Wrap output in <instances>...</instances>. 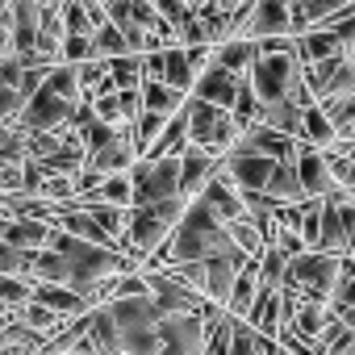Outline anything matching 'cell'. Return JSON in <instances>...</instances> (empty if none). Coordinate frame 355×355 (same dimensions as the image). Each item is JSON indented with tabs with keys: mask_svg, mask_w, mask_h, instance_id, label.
<instances>
[{
	"mask_svg": "<svg viewBox=\"0 0 355 355\" xmlns=\"http://www.w3.org/2000/svg\"><path fill=\"white\" fill-rule=\"evenodd\" d=\"M234 251H239V243H234L230 226L197 197V201H189V209H184L180 226H175V234L142 263V272L167 268L175 259H218V255H234Z\"/></svg>",
	"mask_w": 355,
	"mask_h": 355,
	"instance_id": "cell-1",
	"label": "cell"
},
{
	"mask_svg": "<svg viewBox=\"0 0 355 355\" xmlns=\"http://www.w3.org/2000/svg\"><path fill=\"white\" fill-rule=\"evenodd\" d=\"M189 209V197H167V201H150V205H130V226H125V239H121V251H130L138 263H146L171 234L180 226Z\"/></svg>",
	"mask_w": 355,
	"mask_h": 355,
	"instance_id": "cell-2",
	"label": "cell"
},
{
	"mask_svg": "<svg viewBox=\"0 0 355 355\" xmlns=\"http://www.w3.org/2000/svg\"><path fill=\"white\" fill-rule=\"evenodd\" d=\"M184 113H189L193 142H197V146H205V150H214L218 159H226V155L239 146L243 130H247V125H243V117H239L234 109H222V105L201 101V96H189Z\"/></svg>",
	"mask_w": 355,
	"mask_h": 355,
	"instance_id": "cell-3",
	"label": "cell"
},
{
	"mask_svg": "<svg viewBox=\"0 0 355 355\" xmlns=\"http://www.w3.org/2000/svg\"><path fill=\"white\" fill-rule=\"evenodd\" d=\"M301 71H305V63H301L297 51H259L255 63H251V84L263 96V105H272V101L288 96V88Z\"/></svg>",
	"mask_w": 355,
	"mask_h": 355,
	"instance_id": "cell-4",
	"label": "cell"
},
{
	"mask_svg": "<svg viewBox=\"0 0 355 355\" xmlns=\"http://www.w3.org/2000/svg\"><path fill=\"white\" fill-rule=\"evenodd\" d=\"M134 205H150V201H167V197H180V155H167V159H150L142 155L134 167Z\"/></svg>",
	"mask_w": 355,
	"mask_h": 355,
	"instance_id": "cell-5",
	"label": "cell"
},
{
	"mask_svg": "<svg viewBox=\"0 0 355 355\" xmlns=\"http://www.w3.org/2000/svg\"><path fill=\"white\" fill-rule=\"evenodd\" d=\"M338 276H343V255H330V251H301L297 259H288V280H297V284L305 288V297L334 301Z\"/></svg>",
	"mask_w": 355,
	"mask_h": 355,
	"instance_id": "cell-6",
	"label": "cell"
},
{
	"mask_svg": "<svg viewBox=\"0 0 355 355\" xmlns=\"http://www.w3.org/2000/svg\"><path fill=\"white\" fill-rule=\"evenodd\" d=\"M76 109H80V101H67L63 92H55L51 84H42V88L26 101V109H21V117H17V125H26L30 134L63 130V125H71V121H76Z\"/></svg>",
	"mask_w": 355,
	"mask_h": 355,
	"instance_id": "cell-7",
	"label": "cell"
},
{
	"mask_svg": "<svg viewBox=\"0 0 355 355\" xmlns=\"http://www.w3.org/2000/svg\"><path fill=\"white\" fill-rule=\"evenodd\" d=\"M146 280H150V297L159 301L163 313H205V309H209V297H205V293L184 288L180 280H171L163 268L146 272Z\"/></svg>",
	"mask_w": 355,
	"mask_h": 355,
	"instance_id": "cell-8",
	"label": "cell"
},
{
	"mask_svg": "<svg viewBox=\"0 0 355 355\" xmlns=\"http://www.w3.org/2000/svg\"><path fill=\"white\" fill-rule=\"evenodd\" d=\"M297 171H301V180H305V193L309 197H330L338 189V175L330 167V155L313 142L301 138V150H297Z\"/></svg>",
	"mask_w": 355,
	"mask_h": 355,
	"instance_id": "cell-9",
	"label": "cell"
},
{
	"mask_svg": "<svg viewBox=\"0 0 355 355\" xmlns=\"http://www.w3.org/2000/svg\"><path fill=\"white\" fill-rule=\"evenodd\" d=\"M159 330L180 355H205V313H163Z\"/></svg>",
	"mask_w": 355,
	"mask_h": 355,
	"instance_id": "cell-10",
	"label": "cell"
},
{
	"mask_svg": "<svg viewBox=\"0 0 355 355\" xmlns=\"http://www.w3.org/2000/svg\"><path fill=\"white\" fill-rule=\"evenodd\" d=\"M222 163H226V159H218L214 150H205V146L193 142V146L180 155V193H184L189 201H197V197L205 193V184L222 171Z\"/></svg>",
	"mask_w": 355,
	"mask_h": 355,
	"instance_id": "cell-11",
	"label": "cell"
},
{
	"mask_svg": "<svg viewBox=\"0 0 355 355\" xmlns=\"http://www.w3.org/2000/svg\"><path fill=\"white\" fill-rule=\"evenodd\" d=\"M55 222L46 218H0V243L21 247V251H42L55 243Z\"/></svg>",
	"mask_w": 355,
	"mask_h": 355,
	"instance_id": "cell-12",
	"label": "cell"
},
{
	"mask_svg": "<svg viewBox=\"0 0 355 355\" xmlns=\"http://www.w3.org/2000/svg\"><path fill=\"white\" fill-rule=\"evenodd\" d=\"M276 163H280V159L259 155V150H234V155H226V175H230L243 193H247V189H268Z\"/></svg>",
	"mask_w": 355,
	"mask_h": 355,
	"instance_id": "cell-13",
	"label": "cell"
},
{
	"mask_svg": "<svg viewBox=\"0 0 355 355\" xmlns=\"http://www.w3.org/2000/svg\"><path fill=\"white\" fill-rule=\"evenodd\" d=\"M243 80H247V76H239V71H230V67H222V63H209V67L201 71L193 96L214 101V105H222V109H234V105H239V92H243Z\"/></svg>",
	"mask_w": 355,
	"mask_h": 355,
	"instance_id": "cell-14",
	"label": "cell"
},
{
	"mask_svg": "<svg viewBox=\"0 0 355 355\" xmlns=\"http://www.w3.org/2000/svg\"><path fill=\"white\" fill-rule=\"evenodd\" d=\"M276 34H293V0H255L247 38H276Z\"/></svg>",
	"mask_w": 355,
	"mask_h": 355,
	"instance_id": "cell-15",
	"label": "cell"
},
{
	"mask_svg": "<svg viewBox=\"0 0 355 355\" xmlns=\"http://www.w3.org/2000/svg\"><path fill=\"white\" fill-rule=\"evenodd\" d=\"M263 193L272 197L276 209H280V205H301V201H309L305 180H301V171H297V159H280V163H276V171H272V180H268Z\"/></svg>",
	"mask_w": 355,
	"mask_h": 355,
	"instance_id": "cell-16",
	"label": "cell"
},
{
	"mask_svg": "<svg viewBox=\"0 0 355 355\" xmlns=\"http://www.w3.org/2000/svg\"><path fill=\"white\" fill-rule=\"evenodd\" d=\"M347 5H355V0H293V34L322 30V26L334 21Z\"/></svg>",
	"mask_w": 355,
	"mask_h": 355,
	"instance_id": "cell-17",
	"label": "cell"
},
{
	"mask_svg": "<svg viewBox=\"0 0 355 355\" xmlns=\"http://www.w3.org/2000/svg\"><path fill=\"white\" fill-rule=\"evenodd\" d=\"M247 322H251L259 334L280 338V326H284V297H280V288H259V297H255Z\"/></svg>",
	"mask_w": 355,
	"mask_h": 355,
	"instance_id": "cell-18",
	"label": "cell"
},
{
	"mask_svg": "<svg viewBox=\"0 0 355 355\" xmlns=\"http://www.w3.org/2000/svg\"><path fill=\"white\" fill-rule=\"evenodd\" d=\"M322 251L343 255V259L355 255V247L347 239V226H343V209H338L334 197H322Z\"/></svg>",
	"mask_w": 355,
	"mask_h": 355,
	"instance_id": "cell-19",
	"label": "cell"
},
{
	"mask_svg": "<svg viewBox=\"0 0 355 355\" xmlns=\"http://www.w3.org/2000/svg\"><path fill=\"white\" fill-rule=\"evenodd\" d=\"M163 80L193 96V88H197V80H201V71H197V63L189 59V46H184V42H180V46H163Z\"/></svg>",
	"mask_w": 355,
	"mask_h": 355,
	"instance_id": "cell-20",
	"label": "cell"
},
{
	"mask_svg": "<svg viewBox=\"0 0 355 355\" xmlns=\"http://www.w3.org/2000/svg\"><path fill=\"white\" fill-rule=\"evenodd\" d=\"M189 146H193V130H189V113L180 109V113H175V117L163 125V134L150 142L146 155H150V159H167V155H184Z\"/></svg>",
	"mask_w": 355,
	"mask_h": 355,
	"instance_id": "cell-21",
	"label": "cell"
},
{
	"mask_svg": "<svg viewBox=\"0 0 355 355\" xmlns=\"http://www.w3.org/2000/svg\"><path fill=\"white\" fill-rule=\"evenodd\" d=\"M297 55H301V63L309 67V63H322V59H330V55H347L343 51V38L334 34V30H309V34H297Z\"/></svg>",
	"mask_w": 355,
	"mask_h": 355,
	"instance_id": "cell-22",
	"label": "cell"
},
{
	"mask_svg": "<svg viewBox=\"0 0 355 355\" xmlns=\"http://www.w3.org/2000/svg\"><path fill=\"white\" fill-rule=\"evenodd\" d=\"M88 334H92V343L101 347V355H117V351H125V343H121V326H117V313H113V305H101V309H92Z\"/></svg>",
	"mask_w": 355,
	"mask_h": 355,
	"instance_id": "cell-23",
	"label": "cell"
},
{
	"mask_svg": "<svg viewBox=\"0 0 355 355\" xmlns=\"http://www.w3.org/2000/svg\"><path fill=\"white\" fill-rule=\"evenodd\" d=\"M142 101H146L150 113H167L171 117V113H180L189 105V92H180L167 80H142Z\"/></svg>",
	"mask_w": 355,
	"mask_h": 355,
	"instance_id": "cell-24",
	"label": "cell"
},
{
	"mask_svg": "<svg viewBox=\"0 0 355 355\" xmlns=\"http://www.w3.org/2000/svg\"><path fill=\"white\" fill-rule=\"evenodd\" d=\"M34 280H55V284H67L71 280V259L59 251V247H42L34 251Z\"/></svg>",
	"mask_w": 355,
	"mask_h": 355,
	"instance_id": "cell-25",
	"label": "cell"
},
{
	"mask_svg": "<svg viewBox=\"0 0 355 355\" xmlns=\"http://www.w3.org/2000/svg\"><path fill=\"white\" fill-rule=\"evenodd\" d=\"M259 288H263V280H259V259H251V263L239 272V280H234L230 309H234L239 318H247V313H251V305H255V297H259Z\"/></svg>",
	"mask_w": 355,
	"mask_h": 355,
	"instance_id": "cell-26",
	"label": "cell"
},
{
	"mask_svg": "<svg viewBox=\"0 0 355 355\" xmlns=\"http://www.w3.org/2000/svg\"><path fill=\"white\" fill-rule=\"evenodd\" d=\"M334 138H338V125L330 121V113L322 109V101H318V105H309V109H305V142H313V146H322V150H326Z\"/></svg>",
	"mask_w": 355,
	"mask_h": 355,
	"instance_id": "cell-27",
	"label": "cell"
},
{
	"mask_svg": "<svg viewBox=\"0 0 355 355\" xmlns=\"http://www.w3.org/2000/svg\"><path fill=\"white\" fill-rule=\"evenodd\" d=\"M163 272H167L171 280H180L184 288H197V293L209 288V259H175V263H167Z\"/></svg>",
	"mask_w": 355,
	"mask_h": 355,
	"instance_id": "cell-28",
	"label": "cell"
},
{
	"mask_svg": "<svg viewBox=\"0 0 355 355\" xmlns=\"http://www.w3.org/2000/svg\"><path fill=\"white\" fill-rule=\"evenodd\" d=\"M259 280H263V288H284V280H288V255L276 243L263 247V255H259Z\"/></svg>",
	"mask_w": 355,
	"mask_h": 355,
	"instance_id": "cell-29",
	"label": "cell"
},
{
	"mask_svg": "<svg viewBox=\"0 0 355 355\" xmlns=\"http://www.w3.org/2000/svg\"><path fill=\"white\" fill-rule=\"evenodd\" d=\"M130 34L117 26V21H105L96 30V59H117V55H130Z\"/></svg>",
	"mask_w": 355,
	"mask_h": 355,
	"instance_id": "cell-30",
	"label": "cell"
},
{
	"mask_svg": "<svg viewBox=\"0 0 355 355\" xmlns=\"http://www.w3.org/2000/svg\"><path fill=\"white\" fill-rule=\"evenodd\" d=\"M109 67H113L117 88H142V80H146V63H142V55H138V51L109 59Z\"/></svg>",
	"mask_w": 355,
	"mask_h": 355,
	"instance_id": "cell-31",
	"label": "cell"
},
{
	"mask_svg": "<svg viewBox=\"0 0 355 355\" xmlns=\"http://www.w3.org/2000/svg\"><path fill=\"white\" fill-rule=\"evenodd\" d=\"M96 197H105V201H113V205H134V175H130V171L105 175V184L96 189Z\"/></svg>",
	"mask_w": 355,
	"mask_h": 355,
	"instance_id": "cell-32",
	"label": "cell"
},
{
	"mask_svg": "<svg viewBox=\"0 0 355 355\" xmlns=\"http://www.w3.org/2000/svg\"><path fill=\"white\" fill-rule=\"evenodd\" d=\"M63 21H67V34H96L101 30L84 0H67V5H63Z\"/></svg>",
	"mask_w": 355,
	"mask_h": 355,
	"instance_id": "cell-33",
	"label": "cell"
},
{
	"mask_svg": "<svg viewBox=\"0 0 355 355\" xmlns=\"http://www.w3.org/2000/svg\"><path fill=\"white\" fill-rule=\"evenodd\" d=\"M322 109L330 113V121L338 125V134H347V130L355 125V92H347V96H330V101H322Z\"/></svg>",
	"mask_w": 355,
	"mask_h": 355,
	"instance_id": "cell-34",
	"label": "cell"
},
{
	"mask_svg": "<svg viewBox=\"0 0 355 355\" xmlns=\"http://www.w3.org/2000/svg\"><path fill=\"white\" fill-rule=\"evenodd\" d=\"M155 5H159V13L175 26V30H189L193 26V17H197V9H193V0H155Z\"/></svg>",
	"mask_w": 355,
	"mask_h": 355,
	"instance_id": "cell-35",
	"label": "cell"
},
{
	"mask_svg": "<svg viewBox=\"0 0 355 355\" xmlns=\"http://www.w3.org/2000/svg\"><path fill=\"white\" fill-rule=\"evenodd\" d=\"M171 117H175V113H171ZM171 117H167V113H150V109H146V113L138 117V125H134V130H138V146H142V155L150 150V142H155V138L163 134V125H167Z\"/></svg>",
	"mask_w": 355,
	"mask_h": 355,
	"instance_id": "cell-36",
	"label": "cell"
},
{
	"mask_svg": "<svg viewBox=\"0 0 355 355\" xmlns=\"http://www.w3.org/2000/svg\"><path fill=\"white\" fill-rule=\"evenodd\" d=\"M26 193V163H0V197Z\"/></svg>",
	"mask_w": 355,
	"mask_h": 355,
	"instance_id": "cell-37",
	"label": "cell"
},
{
	"mask_svg": "<svg viewBox=\"0 0 355 355\" xmlns=\"http://www.w3.org/2000/svg\"><path fill=\"white\" fill-rule=\"evenodd\" d=\"M218 5H222V9H230V13H234V9H239V5H247V0H218Z\"/></svg>",
	"mask_w": 355,
	"mask_h": 355,
	"instance_id": "cell-38",
	"label": "cell"
},
{
	"mask_svg": "<svg viewBox=\"0 0 355 355\" xmlns=\"http://www.w3.org/2000/svg\"><path fill=\"white\" fill-rule=\"evenodd\" d=\"M209 5H218V0H193V9H209Z\"/></svg>",
	"mask_w": 355,
	"mask_h": 355,
	"instance_id": "cell-39",
	"label": "cell"
},
{
	"mask_svg": "<svg viewBox=\"0 0 355 355\" xmlns=\"http://www.w3.org/2000/svg\"><path fill=\"white\" fill-rule=\"evenodd\" d=\"M159 355H180V351H175V347H167V343H163V351H159Z\"/></svg>",
	"mask_w": 355,
	"mask_h": 355,
	"instance_id": "cell-40",
	"label": "cell"
},
{
	"mask_svg": "<svg viewBox=\"0 0 355 355\" xmlns=\"http://www.w3.org/2000/svg\"><path fill=\"white\" fill-rule=\"evenodd\" d=\"M84 5H88V9H96V5H105V0H84Z\"/></svg>",
	"mask_w": 355,
	"mask_h": 355,
	"instance_id": "cell-41",
	"label": "cell"
},
{
	"mask_svg": "<svg viewBox=\"0 0 355 355\" xmlns=\"http://www.w3.org/2000/svg\"><path fill=\"white\" fill-rule=\"evenodd\" d=\"M343 138H355V125H351V130H347V134H343Z\"/></svg>",
	"mask_w": 355,
	"mask_h": 355,
	"instance_id": "cell-42",
	"label": "cell"
},
{
	"mask_svg": "<svg viewBox=\"0 0 355 355\" xmlns=\"http://www.w3.org/2000/svg\"><path fill=\"white\" fill-rule=\"evenodd\" d=\"M351 59H355V55H351Z\"/></svg>",
	"mask_w": 355,
	"mask_h": 355,
	"instance_id": "cell-43",
	"label": "cell"
}]
</instances>
